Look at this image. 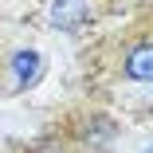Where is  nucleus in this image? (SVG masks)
<instances>
[{
    "instance_id": "obj_1",
    "label": "nucleus",
    "mask_w": 153,
    "mask_h": 153,
    "mask_svg": "<svg viewBox=\"0 0 153 153\" xmlns=\"http://www.w3.org/2000/svg\"><path fill=\"white\" fill-rule=\"evenodd\" d=\"M110 67L122 82H153V8L137 12L110 43Z\"/></svg>"
},
{
    "instance_id": "obj_2",
    "label": "nucleus",
    "mask_w": 153,
    "mask_h": 153,
    "mask_svg": "<svg viewBox=\"0 0 153 153\" xmlns=\"http://www.w3.org/2000/svg\"><path fill=\"white\" fill-rule=\"evenodd\" d=\"M39 79H43V55L39 51L16 47V51H8L4 59H0V94H4V98L32 90Z\"/></svg>"
},
{
    "instance_id": "obj_3",
    "label": "nucleus",
    "mask_w": 153,
    "mask_h": 153,
    "mask_svg": "<svg viewBox=\"0 0 153 153\" xmlns=\"http://www.w3.org/2000/svg\"><path fill=\"white\" fill-rule=\"evenodd\" d=\"M98 4H102V0H47V24L55 27V32L79 36L82 27L94 24Z\"/></svg>"
},
{
    "instance_id": "obj_4",
    "label": "nucleus",
    "mask_w": 153,
    "mask_h": 153,
    "mask_svg": "<svg viewBox=\"0 0 153 153\" xmlns=\"http://www.w3.org/2000/svg\"><path fill=\"white\" fill-rule=\"evenodd\" d=\"M145 153H153V145H149V149H145Z\"/></svg>"
}]
</instances>
